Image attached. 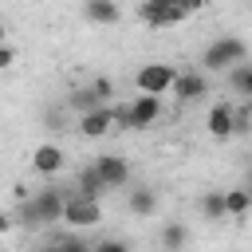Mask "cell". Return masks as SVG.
Returning <instances> with one entry per match:
<instances>
[{
  "mask_svg": "<svg viewBox=\"0 0 252 252\" xmlns=\"http://www.w3.org/2000/svg\"><path fill=\"white\" fill-rule=\"evenodd\" d=\"M248 126H252V110H248V106H244V110H232V130L244 134Z\"/></svg>",
  "mask_w": 252,
  "mask_h": 252,
  "instance_id": "cell-21",
  "label": "cell"
},
{
  "mask_svg": "<svg viewBox=\"0 0 252 252\" xmlns=\"http://www.w3.org/2000/svg\"><path fill=\"white\" fill-rule=\"evenodd\" d=\"M209 134H213V138H228V134H236V130H232V106L220 102V106L209 110Z\"/></svg>",
  "mask_w": 252,
  "mask_h": 252,
  "instance_id": "cell-15",
  "label": "cell"
},
{
  "mask_svg": "<svg viewBox=\"0 0 252 252\" xmlns=\"http://www.w3.org/2000/svg\"><path fill=\"white\" fill-rule=\"evenodd\" d=\"M94 165H98V173L106 177V185H110V189H118V185H126V181H130V165H126L118 154H98V158H94Z\"/></svg>",
  "mask_w": 252,
  "mask_h": 252,
  "instance_id": "cell-11",
  "label": "cell"
},
{
  "mask_svg": "<svg viewBox=\"0 0 252 252\" xmlns=\"http://www.w3.org/2000/svg\"><path fill=\"white\" fill-rule=\"evenodd\" d=\"M244 55H248L244 39H236V35H220V39H213V43L205 47L201 67H205V71H228L232 63H244Z\"/></svg>",
  "mask_w": 252,
  "mask_h": 252,
  "instance_id": "cell-3",
  "label": "cell"
},
{
  "mask_svg": "<svg viewBox=\"0 0 252 252\" xmlns=\"http://www.w3.org/2000/svg\"><path fill=\"white\" fill-rule=\"evenodd\" d=\"M110 185H106V177L98 173V165H87V169H79V177H75V193H87V197H102Z\"/></svg>",
  "mask_w": 252,
  "mask_h": 252,
  "instance_id": "cell-13",
  "label": "cell"
},
{
  "mask_svg": "<svg viewBox=\"0 0 252 252\" xmlns=\"http://www.w3.org/2000/svg\"><path fill=\"white\" fill-rule=\"evenodd\" d=\"M67 197H71V193H63L59 185H43L35 197H24V201H20V224H24V228H47V224L63 220Z\"/></svg>",
  "mask_w": 252,
  "mask_h": 252,
  "instance_id": "cell-1",
  "label": "cell"
},
{
  "mask_svg": "<svg viewBox=\"0 0 252 252\" xmlns=\"http://www.w3.org/2000/svg\"><path fill=\"white\" fill-rule=\"evenodd\" d=\"M224 201H228V217H244L252 209V189H228Z\"/></svg>",
  "mask_w": 252,
  "mask_h": 252,
  "instance_id": "cell-18",
  "label": "cell"
},
{
  "mask_svg": "<svg viewBox=\"0 0 252 252\" xmlns=\"http://www.w3.org/2000/svg\"><path fill=\"white\" fill-rule=\"evenodd\" d=\"M126 248H130L126 240H98L94 244V252H126Z\"/></svg>",
  "mask_w": 252,
  "mask_h": 252,
  "instance_id": "cell-22",
  "label": "cell"
},
{
  "mask_svg": "<svg viewBox=\"0 0 252 252\" xmlns=\"http://www.w3.org/2000/svg\"><path fill=\"white\" fill-rule=\"evenodd\" d=\"M130 213L134 217H154L158 213V189H150V185H142V189H130Z\"/></svg>",
  "mask_w": 252,
  "mask_h": 252,
  "instance_id": "cell-14",
  "label": "cell"
},
{
  "mask_svg": "<svg viewBox=\"0 0 252 252\" xmlns=\"http://www.w3.org/2000/svg\"><path fill=\"white\" fill-rule=\"evenodd\" d=\"M63 220H67V224H75V228L98 224V220H102L98 197H87V193H71V197H67V205H63Z\"/></svg>",
  "mask_w": 252,
  "mask_h": 252,
  "instance_id": "cell-4",
  "label": "cell"
},
{
  "mask_svg": "<svg viewBox=\"0 0 252 252\" xmlns=\"http://www.w3.org/2000/svg\"><path fill=\"white\" fill-rule=\"evenodd\" d=\"M185 240H189L185 224H165V228H161V244H165V248H181Z\"/></svg>",
  "mask_w": 252,
  "mask_h": 252,
  "instance_id": "cell-19",
  "label": "cell"
},
{
  "mask_svg": "<svg viewBox=\"0 0 252 252\" xmlns=\"http://www.w3.org/2000/svg\"><path fill=\"white\" fill-rule=\"evenodd\" d=\"M47 244H55V248H91V244H87L83 236H75V232H51Z\"/></svg>",
  "mask_w": 252,
  "mask_h": 252,
  "instance_id": "cell-20",
  "label": "cell"
},
{
  "mask_svg": "<svg viewBox=\"0 0 252 252\" xmlns=\"http://www.w3.org/2000/svg\"><path fill=\"white\" fill-rule=\"evenodd\" d=\"M142 4H181V0H142Z\"/></svg>",
  "mask_w": 252,
  "mask_h": 252,
  "instance_id": "cell-25",
  "label": "cell"
},
{
  "mask_svg": "<svg viewBox=\"0 0 252 252\" xmlns=\"http://www.w3.org/2000/svg\"><path fill=\"white\" fill-rule=\"evenodd\" d=\"M201 213H205L209 220H220V217H228V201H224V193H220V189H209V193L201 197Z\"/></svg>",
  "mask_w": 252,
  "mask_h": 252,
  "instance_id": "cell-16",
  "label": "cell"
},
{
  "mask_svg": "<svg viewBox=\"0 0 252 252\" xmlns=\"http://www.w3.org/2000/svg\"><path fill=\"white\" fill-rule=\"evenodd\" d=\"M83 16L91 24H118L122 20V12H118L114 0H83Z\"/></svg>",
  "mask_w": 252,
  "mask_h": 252,
  "instance_id": "cell-12",
  "label": "cell"
},
{
  "mask_svg": "<svg viewBox=\"0 0 252 252\" xmlns=\"http://www.w3.org/2000/svg\"><path fill=\"white\" fill-rule=\"evenodd\" d=\"M12 59H16V51L8 43H0V67H12Z\"/></svg>",
  "mask_w": 252,
  "mask_h": 252,
  "instance_id": "cell-23",
  "label": "cell"
},
{
  "mask_svg": "<svg viewBox=\"0 0 252 252\" xmlns=\"http://www.w3.org/2000/svg\"><path fill=\"white\" fill-rule=\"evenodd\" d=\"M0 43H4V24H0Z\"/></svg>",
  "mask_w": 252,
  "mask_h": 252,
  "instance_id": "cell-26",
  "label": "cell"
},
{
  "mask_svg": "<svg viewBox=\"0 0 252 252\" xmlns=\"http://www.w3.org/2000/svg\"><path fill=\"white\" fill-rule=\"evenodd\" d=\"M110 126H114V106H98L79 118V134H87V138H102Z\"/></svg>",
  "mask_w": 252,
  "mask_h": 252,
  "instance_id": "cell-10",
  "label": "cell"
},
{
  "mask_svg": "<svg viewBox=\"0 0 252 252\" xmlns=\"http://www.w3.org/2000/svg\"><path fill=\"white\" fill-rule=\"evenodd\" d=\"M228 83H232V91L252 98V63H232L228 67Z\"/></svg>",
  "mask_w": 252,
  "mask_h": 252,
  "instance_id": "cell-17",
  "label": "cell"
},
{
  "mask_svg": "<svg viewBox=\"0 0 252 252\" xmlns=\"http://www.w3.org/2000/svg\"><path fill=\"white\" fill-rule=\"evenodd\" d=\"M173 91H177V98L197 102V98H205V94H209V79H205V71H185V75H177V79H173Z\"/></svg>",
  "mask_w": 252,
  "mask_h": 252,
  "instance_id": "cell-9",
  "label": "cell"
},
{
  "mask_svg": "<svg viewBox=\"0 0 252 252\" xmlns=\"http://www.w3.org/2000/svg\"><path fill=\"white\" fill-rule=\"evenodd\" d=\"M158 114H161V98L142 91L130 106H114V126H122V130H146V126L158 122Z\"/></svg>",
  "mask_w": 252,
  "mask_h": 252,
  "instance_id": "cell-2",
  "label": "cell"
},
{
  "mask_svg": "<svg viewBox=\"0 0 252 252\" xmlns=\"http://www.w3.org/2000/svg\"><path fill=\"white\" fill-rule=\"evenodd\" d=\"M8 228H12V220H8V213H4V209H0V236H4V232H8Z\"/></svg>",
  "mask_w": 252,
  "mask_h": 252,
  "instance_id": "cell-24",
  "label": "cell"
},
{
  "mask_svg": "<svg viewBox=\"0 0 252 252\" xmlns=\"http://www.w3.org/2000/svg\"><path fill=\"white\" fill-rule=\"evenodd\" d=\"M63 165H67V154H63V146H55V142H43V146H35V150H32V169H35V173H43V177H55V173H63Z\"/></svg>",
  "mask_w": 252,
  "mask_h": 252,
  "instance_id": "cell-7",
  "label": "cell"
},
{
  "mask_svg": "<svg viewBox=\"0 0 252 252\" xmlns=\"http://www.w3.org/2000/svg\"><path fill=\"white\" fill-rule=\"evenodd\" d=\"M110 91H114V87H110V79H94L91 87L75 91L67 102H71L79 114H87V110H98V106H106V102H110Z\"/></svg>",
  "mask_w": 252,
  "mask_h": 252,
  "instance_id": "cell-6",
  "label": "cell"
},
{
  "mask_svg": "<svg viewBox=\"0 0 252 252\" xmlns=\"http://www.w3.org/2000/svg\"><path fill=\"white\" fill-rule=\"evenodd\" d=\"M173 79H177V71H173L169 63H146V67L134 75L138 91H146V94H165V91L173 87Z\"/></svg>",
  "mask_w": 252,
  "mask_h": 252,
  "instance_id": "cell-5",
  "label": "cell"
},
{
  "mask_svg": "<svg viewBox=\"0 0 252 252\" xmlns=\"http://www.w3.org/2000/svg\"><path fill=\"white\" fill-rule=\"evenodd\" d=\"M142 20L150 28H169V24L185 20V8L181 4H142Z\"/></svg>",
  "mask_w": 252,
  "mask_h": 252,
  "instance_id": "cell-8",
  "label": "cell"
}]
</instances>
